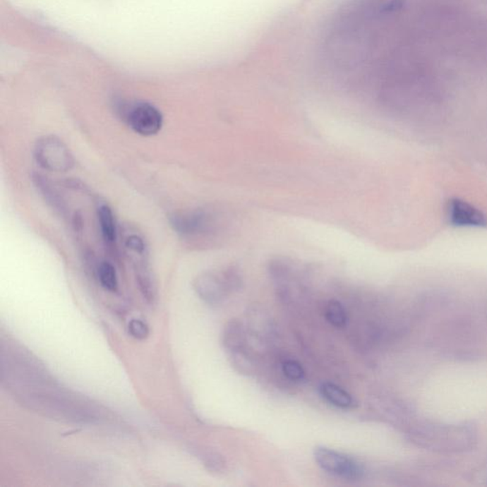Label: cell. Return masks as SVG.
I'll return each mask as SVG.
<instances>
[{
    "mask_svg": "<svg viewBox=\"0 0 487 487\" xmlns=\"http://www.w3.org/2000/svg\"><path fill=\"white\" fill-rule=\"evenodd\" d=\"M407 437L413 445L423 450L440 454H458L475 447L478 431L470 423L423 421L409 428Z\"/></svg>",
    "mask_w": 487,
    "mask_h": 487,
    "instance_id": "obj_1",
    "label": "cell"
},
{
    "mask_svg": "<svg viewBox=\"0 0 487 487\" xmlns=\"http://www.w3.org/2000/svg\"><path fill=\"white\" fill-rule=\"evenodd\" d=\"M35 157L43 169L54 172L70 171L75 165L72 152L56 136H44L37 142Z\"/></svg>",
    "mask_w": 487,
    "mask_h": 487,
    "instance_id": "obj_2",
    "label": "cell"
},
{
    "mask_svg": "<svg viewBox=\"0 0 487 487\" xmlns=\"http://www.w3.org/2000/svg\"><path fill=\"white\" fill-rule=\"evenodd\" d=\"M314 459L323 470L344 480L357 481L365 475V467L357 459L330 448L318 447Z\"/></svg>",
    "mask_w": 487,
    "mask_h": 487,
    "instance_id": "obj_3",
    "label": "cell"
},
{
    "mask_svg": "<svg viewBox=\"0 0 487 487\" xmlns=\"http://www.w3.org/2000/svg\"><path fill=\"white\" fill-rule=\"evenodd\" d=\"M128 126L138 135H157L163 126V116L160 109L149 103H138L126 112Z\"/></svg>",
    "mask_w": 487,
    "mask_h": 487,
    "instance_id": "obj_4",
    "label": "cell"
},
{
    "mask_svg": "<svg viewBox=\"0 0 487 487\" xmlns=\"http://www.w3.org/2000/svg\"><path fill=\"white\" fill-rule=\"evenodd\" d=\"M448 220L454 226L480 228L487 224L486 216L473 205L455 198L448 202Z\"/></svg>",
    "mask_w": 487,
    "mask_h": 487,
    "instance_id": "obj_5",
    "label": "cell"
},
{
    "mask_svg": "<svg viewBox=\"0 0 487 487\" xmlns=\"http://www.w3.org/2000/svg\"><path fill=\"white\" fill-rule=\"evenodd\" d=\"M172 228L183 237L204 234L210 227V216L204 210L174 213L171 217Z\"/></svg>",
    "mask_w": 487,
    "mask_h": 487,
    "instance_id": "obj_6",
    "label": "cell"
},
{
    "mask_svg": "<svg viewBox=\"0 0 487 487\" xmlns=\"http://www.w3.org/2000/svg\"><path fill=\"white\" fill-rule=\"evenodd\" d=\"M194 289L204 302L210 306H218L225 300L229 294L222 275L206 272L197 276L194 281Z\"/></svg>",
    "mask_w": 487,
    "mask_h": 487,
    "instance_id": "obj_7",
    "label": "cell"
},
{
    "mask_svg": "<svg viewBox=\"0 0 487 487\" xmlns=\"http://www.w3.org/2000/svg\"><path fill=\"white\" fill-rule=\"evenodd\" d=\"M246 343L245 328L239 320H231L224 327L222 344L224 349L229 353L244 349Z\"/></svg>",
    "mask_w": 487,
    "mask_h": 487,
    "instance_id": "obj_8",
    "label": "cell"
},
{
    "mask_svg": "<svg viewBox=\"0 0 487 487\" xmlns=\"http://www.w3.org/2000/svg\"><path fill=\"white\" fill-rule=\"evenodd\" d=\"M319 390L324 399L332 406L343 409H352L354 407L355 402L352 396L337 385L330 382L323 383Z\"/></svg>",
    "mask_w": 487,
    "mask_h": 487,
    "instance_id": "obj_9",
    "label": "cell"
},
{
    "mask_svg": "<svg viewBox=\"0 0 487 487\" xmlns=\"http://www.w3.org/2000/svg\"><path fill=\"white\" fill-rule=\"evenodd\" d=\"M97 215L104 241L109 245H113L117 238L116 219L113 210L107 205H102L98 209Z\"/></svg>",
    "mask_w": 487,
    "mask_h": 487,
    "instance_id": "obj_10",
    "label": "cell"
},
{
    "mask_svg": "<svg viewBox=\"0 0 487 487\" xmlns=\"http://www.w3.org/2000/svg\"><path fill=\"white\" fill-rule=\"evenodd\" d=\"M32 180H34L38 190L42 193L44 199L49 204H51L54 209L62 212L64 210V203H63L62 198L60 197L59 193H57L56 188L48 181L47 179H45L42 175L35 174L32 176Z\"/></svg>",
    "mask_w": 487,
    "mask_h": 487,
    "instance_id": "obj_11",
    "label": "cell"
},
{
    "mask_svg": "<svg viewBox=\"0 0 487 487\" xmlns=\"http://www.w3.org/2000/svg\"><path fill=\"white\" fill-rule=\"evenodd\" d=\"M325 316L327 322L333 327L341 328L347 325L346 309L339 301H328L327 306H325Z\"/></svg>",
    "mask_w": 487,
    "mask_h": 487,
    "instance_id": "obj_12",
    "label": "cell"
},
{
    "mask_svg": "<svg viewBox=\"0 0 487 487\" xmlns=\"http://www.w3.org/2000/svg\"><path fill=\"white\" fill-rule=\"evenodd\" d=\"M98 279L101 286L109 291H116L119 289L116 270L109 262H102L97 270Z\"/></svg>",
    "mask_w": 487,
    "mask_h": 487,
    "instance_id": "obj_13",
    "label": "cell"
},
{
    "mask_svg": "<svg viewBox=\"0 0 487 487\" xmlns=\"http://www.w3.org/2000/svg\"><path fill=\"white\" fill-rule=\"evenodd\" d=\"M229 355H231L232 365L239 373L248 375L253 372V363L245 350H237V351L229 353Z\"/></svg>",
    "mask_w": 487,
    "mask_h": 487,
    "instance_id": "obj_14",
    "label": "cell"
},
{
    "mask_svg": "<svg viewBox=\"0 0 487 487\" xmlns=\"http://www.w3.org/2000/svg\"><path fill=\"white\" fill-rule=\"evenodd\" d=\"M221 275H222L223 280L225 282L229 292L238 291L242 287V277H241L239 270L235 269L234 267L224 270Z\"/></svg>",
    "mask_w": 487,
    "mask_h": 487,
    "instance_id": "obj_15",
    "label": "cell"
},
{
    "mask_svg": "<svg viewBox=\"0 0 487 487\" xmlns=\"http://www.w3.org/2000/svg\"><path fill=\"white\" fill-rule=\"evenodd\" d=\"M282 371H283L284 376L291 381H301L305 376L303 366L295 360L284 361L282 365Z\"/></svg>",
    "mask_w": 487,
    "mask_h": 487,
    "instance_id": "obj_16",
    "label": "cell"
},
{
    "mask_svg": "<svg viewBox=\"0 0 487 487\" xmlns=\"http://www.w3.org/2000/svg\"><path fill=\"white\" fill-rule=\"evenodd\" d=\"M205 466L210 471L215 473H222L226 469V462L220 454L216 452H209L205 454Z\"/></svg>",
    "mask_w": 487,
    "mask_h": 487,
    "instance_id": "obj_17",
    "label": "cell"
},
{
    "mask_svg": "<svg viewBox=\"0 0 487 487\" xmlns=\"http://www.w3.org/2000/svg\"><path fill=\"white\" fill-rule=\"evenodd\" d=\"M125 247L131 253H136V255H144L146 253V244H145L143 238L139 236L138 234L128 235L125 238Z\"/></svg>",
    "mask_w": 487,
    "mask_h": 487,
    "instance_id": "obj_18",
    "label": "cell"
},
{
    "mask_svg": "<svg viewBox=\"0 0 487 487\" xmlns=\"http://www.w3.org/2000/svg\"><path fill=\"white\" fill-rule=\"evenodd\" d=\"M128 332L138 340H144L150 335L149 327L141 320L133 319L128 323Z\"/></svg>",
    "mask_w": 487,
    "mask_h": 487,
    "instance_id": "obj_19",
    "label": "cell"
},
{
    "mask_svg": "<svg viewBox=\"0 0 487 487\" xmlns=\"http://www.w3.org/2000/svg\"><path fill=\"white\" fill-rule=\"evenodd\" d=\"M82 218L80 215H76L75 216V227L76 229H82Z\"/></svg>",
    "mask_w": 487,
    "mask_h": 487,
    "instance_id": "obj_20",
    "label": "cell"
}]
</instances>
